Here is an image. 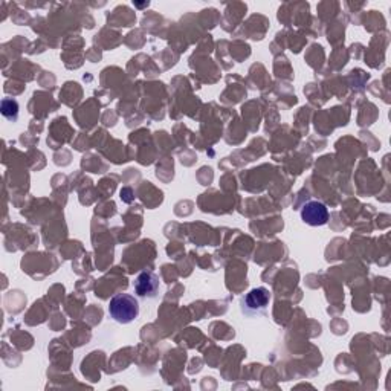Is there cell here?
<instances>
[{"mask_svg":"<svg viewBox=\"0 0 391 391\" xmlns=\"http://www.w3.org/2000/svg\"><path fill=\"white\" fill-rule=\"evenodd\" d=\"M109 315L120 324H130L139 317V301L130 293H116L109 303Z\"/></svg>","mask_w":391,"mask_h":391,"instance_id":"obj_1","label":"cell"},{"mask_svg":"<svg viewBox=\"0 0 391 391\" xmlns=\"http://www.w3.org/2000/svg\"><path fill=\"white\" fill-rule=\"evenodd\" d=\"M271 303V293L266 287H256V289L249 291L242 298V312L249 318H257L262 317L266 313V309Z\"/></svg>","mask_w":391,"mask_h":391,"instance_id":"obj_2","label":"cell"},{"mask_svg":"<svg viewBox=\"0 0 391 391\" xmlns=\"http://www.w3.org/2000/svg\"><path fill=\"white\" fill-rule=\"evenodd\" d=\"M159 277L152 271L141 272L135 281V292L139 298H156L159 293Z\"/></svg>","mask_w":391,"mask_h":391,"instance_id":"obj_3","label":"cell"},{"mask_svg":"<svg viewBox=\"0 0 391 391\" xmlns=\"http://www.w3.org/2000/svg\"><path fill=\"white\" fill-rule=\"evenodd\" d=\"M301 221L309 226H322L328 222V210L322 202L311 201L301 208Z\"/></svg>","mask_w":391,"mask_h":391,"instance_id":"obj_4","label":"cell"},{"mask_svg":"<svg viewBox=\"0 0 391 391\" xmlns=\"http://www.w3.org/2000/svg\"><path fill=\"white\" fill-rule=\"evenodd\" d=\"M2 115L6 120L10 121H17L19 118V104L16 100L12 98H5L2 101Z\"/></svg>","mask_w":391,"mask_h":391,"instance_id":"obj_5","label":"cell"}]
</instances>
